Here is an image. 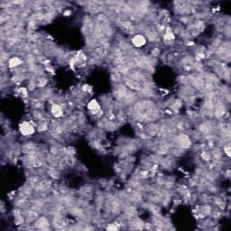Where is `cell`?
Instances as JSON below:
<instances>
[{
    "label": "cell",
    "instance_id": "10",
    "mask_svg": "<svg viewBox=\"0 0 231 231\" xmlns=\"http://www.w3.org/2000/svg\"><path fill=\"white\" fill-rule=\"evenodd\" d=\"M164 39L167 41H173L174 39V34L172 32L171 30H167L164 35Z\"/></svg>",
    "mask_w": 231,
    "mask_h": 231
},
{
    "label": "cell",
    "instance_id": "3",
    "mask_svg": "<svg viewBox=\"0 0 231 231\" xmlns=\"http://www.w3.org/2000/svg\"><path fill=\"white\" fill-rule=\"evenodd\" d=\"M35 226L36 228H39V229H48L50 227V224L48 222V220L44 217L38 218L35 220Z\"/></svg>",
    "mask_w": 231,
    "mask_h": 231
},
{
    "label": "cell",
    "instance_id": "11",
    "mask_svg": "<svg viewBox=\"0 0 231 231\" xmlns=\"http://www.w3.org/2000/svg\"><path fill=\"white\" fill-rule=\"evenodd\" d=\"M46 83H47L46 79H40V80H38L37 82H35V86H38L39 88H42V87L45 86Z\"/></svg>",
    "mask_w": 231,
    "mask_h": 231
},
{
    "label": "cell",
    "instance_id": "5",
    "mask_svg": "<svg viewBox=\"0 0 231 231\" xmlns=\"http://www.w3.org/2000/svg\"><path fill=\"white\" fill-rule=\"evenodd\" d=\"M178 142H179L181 147L182 148H189L192 145L191 139L188 137L187 135H181L179 138H178Z\"/></svg>",
    "mask_w": 231,
    "mask_h": 231
},
{
    "label": "cell",
    "instance_id": "1",
    "mask_svg": "<svg viewBox=\"0 0 231 231\" xmlns=\"http://www.w3.org/2000/svg\"><path fill=\"white\" fill-rule=\"evenodd\" d=\"M19 131L23 135L28 136V135H33L35 132V128L34 127V125L31 122L24 121L23 123H21L20 125H19Z\"/></svg>",
    "mask_w": 231,
    "mask_h": 231
},
{
    "label": "cell",
    "instance_id": "16",
    "mask_svg": "<svg viewBox=\"0 0 231 231\" xmlns=\"http://www.w3.org/2000/svg\"><path fill=\"white\" fill-rule=\"evenodd\" d=\"M19 91H20V93H22L24 96H26V94H27L26 89H25V88H20L19 89Z\"/></svg>",
    "mask_w": 231,
    "mask_h": 231
},
{
    "label": "cell",
    "instance_id": "6",
    "mask_svg": "<svg viewBox=\"0 0 231 231\" xmlns=\"http://www.w3.org/2000/svg\"><path fill=\"white\" fill-rule=\"evenodd\" d=\"M38 216H39L38 212H36L35 209L32 208V209H30L29 211L26 212V215H25V220L27 222H33V221H35V220L39 218Z\"/></svg>",
    "mask_w": 231,
    "mask_h": 231
},
{
    "label": "cell",
    "instance_id": "8",
    "mask_svg": "<svg viewBox=\"0 0 231 231\" xmlns=\"http://www.w3.org/2000/svg\"><path fill=\"white\" fill-rule=\"evenodd\" d=\"M23 63L22 60L18 57H12L8 60V66L9 68H15L20 66L21 64Z\"/></svg>",
    "mask_w": 231,
    "mask_h": 231
},
{
    "label": "cell",
    "instance_id": "2",
    "mask_svg": "<svg viewBox=\"0 0 231 231\" xmlns=\"http://www.w3.org/2000/svg\"><path fill=\"white\" fill-rule=\"evenodd\" d=\"M132 44L135 47H142L146 44V38L142 35H136L132 38Z\"/></svg>",
    "mask_w": 231,
    "mask_h": 231
},
{
    "label": "cell",
    "instance_id": "12",
    "mask_svg": "<svg viewBox=\"0 0 231 231\" xmlns=\"http://www.w3.org/2000/svg\"><path fill=\"white\" fill-rule=\"evenodd\" d=\"M201 157H202V159H204L205 161H208V160H211V154H209L208 153H207V152H202Z\"/></svg>",
    "mask_w": 231,
    "mask_h": 231
},
{
    "label": "cell",
    "instance_id": "7",
    "mask_svg": "<svg viewBox=\"0 0 231 231\" xmlns=\"http://www.w3.org/2000/svg\"><path fill=\"white\" fill-rule=\"evenodd\" d=\"M88 108L89 110H90L93 114H97L98 112L100 111V107H99V104L98 103L97 100L95 99H92L89 102L88 104Z\"/></svg>",
    "mask_w": 231,
    "mask_h": 231
},
{
    "label": "cell",
    "instance_id": "15",
    "mask_svg": "<svg viewBox=\"0 0 231 231\" xmlns=\"http://www.w3.org/2000/svg\"><path fill=\"white\" fill-rule=\"evenodd\" d=\"M229 151H230V147H229V145H226V146H224V152H225V154H226L227 156H229V155H230V154H229Z\"/></svg>",
    "mask_w": 231,
    "mask_h": 231
},
{
    "label": "cell",
    "instance_id": "17",
    "mask_svg": "<svg viewBox=\"0 0 231 231\" xmlns=\"http://www.w3.org/2000/svg\"><path fill=\"white\" fill-rule=\"evenodd\" d=\"M70 14H71V11H70V10H66V11H64V15H66V16L70 15Z\"/></svg>",
    "mask_w": 231,
    "mask_h": 231
},
{
    "label": "cell",
    "instance_id": "13",
    "mask_svg": "<svg viewBox=\"0 0 231 231\" xmlns=\"http://www.w3.org/2000/svg\"><path fill=\"white\" fill-rule=\"evenodd\" d=\"M50 152H51V154L55 155V154H57L59 153V150H58V148L56 147V146H52V147L50 148Z\"/></svg>",
    "mask_w": 231,
    "mask_h": 231
},
{
    "label": "cell",
    "instance_id": "4",
    "mask_svg": "<svg viewBox=\"0 0 231 231\" xmlns=\"http://www.w3.org/2000/svg\"><path fill=\"white\" fill-rule=\"evenodd\" d=\"M51 115L54 116L55 118H60L63 116V110H62V108L59 104L52 105L51 108Z\"/></svg>",
    "mask_w": 231,
    "mask_h": 231
},
{
    "label": "cell",
    "instance_id": "9",
    "mask_svg": "<svg viewBox=\"0 0 231 231\" xmlns=\"http://www.w3.org/2000/svg\"><path fill=\"white\" fill-rule=\"evenodd\" d=\"M146 133L150 136H154L158 133V128H157L155 125H150L147 127V129H146Z\"/></svg>",
    "mask_w": 231,
    "mask_h": 231
},
{
    "label": "cell",
    "instance_id": "14",
    "mask_svg": "<svg viewBox=\"0 0 231 231\" xmlns=\"http://www.w3.org/2000/svg\"><path fill=\"white\" fill-rule=\"evenodd\" d=\"M34 115H35V117L37 118V119H42L43 118V117H42V114L38 111H35L34 112Z\"/></svg>",
    "mask_w": 231,
    "mask_h": 231
}]
</instances>
